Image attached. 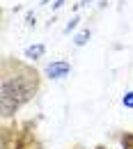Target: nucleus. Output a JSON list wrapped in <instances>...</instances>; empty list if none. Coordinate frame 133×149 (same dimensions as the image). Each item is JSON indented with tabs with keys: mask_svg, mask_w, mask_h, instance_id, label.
Masks as SVG:
<instances>
[{
	"mask_svg": "<svg viewBox=\"0 0 133 149\" xmlns=\"http://www.w3.org/2000/svg\"><path fill=\"white\" fill-rule=\"evenodd\" d=\"M87 2H92V0H83V2H80V5H87Z\"/></svg>",
	"mask_w": 133,
	"mask_h": 149,
	"instance_id": "6",
	"label": "nucleus"
},
{
	"mask_svg": "<svg viewBox=\"0 0 133 149\" xmlns=\"http://www.w3.org/2000/svg\"><path fill=\"white\" fill-rule=\"evenodd\" d=\"M76 25H78V19H71L69 23H67V28H64V32H71V30H74Z\"/></svg>",
	"mask_w": 133,
	"mask_h": 149,
	"instance_id": "5",
	"label": "nucleus"
},
{
	"mask_svg": "<svg viewBox=\"0 0 133 149\" xmlns=\"http://www.w3.org/2000/svg\"><path fill=\"white\" fill-rule=\"evenodd\" d=\"M87 39H90V30H83V32H80V35L74 39V41H76V46H83V44H85Z\"/></svg>",
	"mask_w": 133,
	"mask_h": 149,
	"instance_id": "3",
	"label": "nucleus"
},
{
	"mask_svg": "<svg viewBox=\"0 0 133 149\" xmlns=\"http://www.w3.org/2000/svg\"><path fill=\"white\" fill-rule=\"evenodd\" d=\"M44 44H37V46H30L28 51H25V57H30V60H37V57H41L44 55Z\"/></svg>",
	"mask_w": 133,
	"mask_h": 149,
	"instance_id": "2",
	"label": "nucleus"
},
{
	"mask_svg": "<svg viewBox=\"0 0 133 149\" xmlns=\"http://www.w3.org/2000/svg\"><path fill=\"white\" fill-rule=\"evenodd\" d=\"M122 103H124L126 108H133V92H126V94H124V99H122Z\"/></svg>",
	"mask_w": 133,
	"mask_h": 149,
	"instance_id": "4",
	"label": "nucleus"
},
{
	"mask_svg": "<svg viewBox=\"0 0 133 149\" xmlns=\"http://www.w3.org/2000/svg\"><path fill=\"white\" fill-rule=\"evenodd\" d=\"M69 71H71V67H69V62H64V60L53 62V64H48V67H46V74H48V78H55V80L64 78V76H69Z\"/></svg>",
	"mask_w": 133,
	"mask_h": 149,
	"instance_id": "1",
	"label": "nucleus"
}]
</instances>
